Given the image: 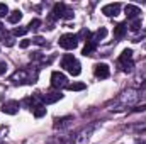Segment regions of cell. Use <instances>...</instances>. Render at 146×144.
I'll list each match as a JSON object with an SVG mask.
<instances>
[{
    "label": "cell",
    "instance_id": "obj_1",
    "mask_svg": "<svg viewBox=\"0 0 146 144\" xmlns=\"http://www.w3.org/2000/svg\"><path fill=\"white\" fill-rule=\"evenodd\" d=\"M61 68H65L66 71L70 73V75H73V76H78L80 75V63L73 58V54H65L63 56V59H61Z\"/></svg>",
    "mask_w": 146,
    "mask_h": 144
},
{
    "label": "cell",
    "instance_id": "obj_2",
    "mask_svg": "<svg viewBox=\"0 0 146 144\" xmlns=\"http://www.w3.org/2000/svg\"><path fill=\"white\" fill-rule=\"evenodd\" d=\"M51 87L56 88V90L68 87V80H66V76H65L61 71H53L51 73Z\"/></svg>",
    "mask_w": 146,
    "mask_h": 144
},
{
    "label": "cell",
    "instance_id": "obj_3",
    "mask_svg": "<svg viewBox=\"0 0 146 144\" xmlns=\"http://www.w3.org/2000/svg\"><path fill=\"white\" fill-rule=\"evenodd\" d=\"M60 46L63 49H75L78 46V36L76 34H63L60 37Z\"/></svg>",
    "mask_w": 146,
    "mask_h": 144
},
{
    "label": "cell",
    "instance_id": "obj_4",
    "mask_svg": "<svg viewBox=\"0 0 146 144\" xmlns=\"http://www.w3.org/2000/svg\"><path fill=\"white\" fill-rule=\"evenodd\" d=\"M119 63H121V66H122V70L124 71H131L133 70V51L131 49H124L122 51V54H121V58H119Z\"/></svg>",
    "mask_w": 146,
    "mask_h": 144
},
{
    "label": "cell",
    "instance_id": "obj_5",
    "mask_svg": "<svg viewBox=\"0 0 146 144\" xmlns=\"http://www.w3.org/2000/svg\"><path fill=\"white\" fill-rule=\"evenodd\" d=\"M53 14H54V17H60V19H72L73 17V12L65 3H56L53 9Z\"/></svg>",
    "mask_w": 146,
    "mask_h": 144
},
{
    "label": "cell",
    "instance_id": "obj_6",
    "mask_svg": "<svg viewBox=\"0 0 146 144\" xmlns=\"http://www.w3.org/2000/svg\"><path fill=\"white\" fill-rule=\"evenodd\" d=\"M94 73H95V76H97V78H100V80H106V78H109L110 70H109V66H107L106 63H99V65H95Z\"/></svg>",
    "mask_w": 146,
    "mask_h": 144
},
{
    "label": "cell",
    "instance_id": "obj_7",
    "mask_svg": "<svg viewBox=\"0 0 146 144\" xmlns=\"http://www.w3.org/2000/svg\"><path fill=\"white\" fill-rule=\"evenodd\" d=\"M19 108H21V104H19L17 100H10V102H5V104L2 105V112H3V114L14 115V114L19 112Z\"/></svg>",
    "mask_w": 146,
    "mask_h": 144
},
{
    "label": "cell",
    "instance_id": "obj_8",
    "mask_svg": "<svg viewBox=\"0 0 146 144\" xmlns=\"http://www.w3.org/2000/svg\"><path fill=\"white\" fill-rule=\"evenodd\" d=\"M39 98H41L42 104H54V102H58V100L63 98V93H61V92H53V93L39 95Z\"/></svg>",
    "mask_w": 146,
    "mask_h": 144
},
{
    "label": "cell",
    "instance_id": "obj_9",
    "mask_svg": "<svg viewBox=\"0 0 146 144\" xmlns=\"http://www.w3.org/2000/svg\"><path fill=\"white\" fill-rule=\"evenodd\" d=\"M119 12H121V3H109L102 7V14H106L107 17H115Z\"/></svg>",
    "mask_w": 146,
    "mask_h": 144
},
{
    "label": "cell",
    "instance_id": "obj_10",
    "mask_svg": "<svg viewBox=\"0 0 146 144\" xmlns=\"http://www.w3.org/2000/svg\"><path fill=\"white\" fill-rule=\"evenodd\" d=\"M14 83H29L31 80H29V75L26 70H21V71H15L12 75V78H10Z\"/></svg>",
    "mask_w": 146,
    "mask_h": 144
},
{
    "label": "cell",
    "instance_id": "obj_11",
    "mask_svg": "<svg viewBox=\"0 0 146 144\" xmlns=\"http://www.w3.org/2000/svg\"><path fill=\"white\" fill-rule=\"evenodd\" d=\"M126 15H127V19H139V14H141V9L138 7V5H126Z\"/></svg>",
    "mask_w": 146,
    "mask_h": 144
},
{
    "label": "cell",
    "instance_id": "obj_12",
    "mask_svg": "<svg viewBox=\"0 0 146 144\" xmlns=\"http://www.w3.org/2000/svg\"><path fill=\"white\" fill-rule=\"evenodd\" d=\"M121 100H122L124 104L131 105V104H134V102L138 100V95H136V92H134V90H127V92H124V93H122Z\"/></svg>",
    "mask_w": 146,
    "mask_h": 144
},
{
    "label": "cell",
    "instance_id": "obj_13",
    "mask_svg": "<svg viewBox=\"0 0 146 144\" xmlns=\"http://www.w3.org/2000/svg\"><path fill=\"white\" fill-rule=\"evenodd\" d=\"M106 36H107V29H106V27H100V29H99V31H97L94 36L90 37V41H94V42L97 44L99 41H102V39H104Z\"/></svg>",
    "mask_w": 146,
    "mask_h": 144
},
{
    "label": "cell",
    "instance_id": "obj_14",
    "mask_svg": "<svg viewBox=\"0 0 146 144\" xmlns=\"http://www.w3.org/2000/svg\"><path fill=\"white\" fill-rule=\"evenodd\" d=\"M126 31H127V24H117L115 27H114V36L115 37H122L124 34H126Z\"/></svg>",
    "mask_w": 146,
    "mask_h": 144
},
{
    "label": "cell",
    "instance_id": "obj_15",
    "mask_svg": "<svg viewBox=\"0 0 146 144\" xmlns=\"http://www.w3.org/2000/svg\"><path fill=\"white\" fill-rule=\"evenodd\" d=\"M21 19H22V12L21 10H14L9 15V22L10 24H17V22H21Z\"/></svg>",
    "mask_w": 146,
    "mask_h": 144
},
{
    "label": "cell",
    "instance_id": "obj_16",
    "mask_svg": "<svg viewBox=\"0 0 146 144\" xmlns=\"http://www.w3.org/2000/svg\"><path fill=\"white\" fill-rule=\"evenodd\" d=\"M95 48H97V44H95L94 41H87V44H85V48H83V51H82V53H83L85 56H90V54L95 51Z\"/></svg>",
    "mask_w": 146,
    "mask_h": 144
},
{
    "label": "cell",
    "instance_id": "obj_17",
    "mask_svg": "<svg viewBox=\"0 0 146 144\" xmlns=\"http://www.w3.org/2000/svg\"><path fill=\"white\" fill-rule=\"evenodd\" d=\"M33 114H34V117H42V115H46V107H44V104H41V105H36V107L33 108Z\"/></svg>",
    "mask_w": 146,
    "mask_h": 144
},
{
    "label": "cell",
    "instance_id": "obj_18",
    "mask_svg": "<svg viewBox=\"0 0 146 144\" xmlns=\"http://www.w3.org/2000/svg\"><path fill=\"white\" fill-rule=\"evenodd\" d=\"M85 87H87L85 83H70L66 88L72 90V92H80V90H85Z\"/></svg>",
    "mask_w": 146,
    "mask_h": 144
},
{
    "label": "cell",
    "instance_id": "obj_19",
    "mask_svg": "<svg viewBox=\"0 0 146 144\" xmlns=\"http://www.w3.org/2000/svg\"><path fill=\"white\" fill-rule=\"evenodd\" d=\"M127 27H129L131 31H139V27H141V19H134Z\"/></svg>",
    "mask_w": 146,
    "mask_h": 144
},
{
    "label": "cell",
    "instance_id": "obj_20",
    "mask_svg": "<svg viewBox=\"0 0 146 144\" xmlns=\"http://www.w3.org/2000/svg\"><path fill=\"white\" fill-rule=\"evenodd\" d=\"M39 26H41V20H39V19H33L27 29H31V31H36V29H39Z\"/></svg>",
    "mask_w": 146,
    "mask_h": 144
},
{
    "label": "cell",
    "instance_id": "obj_21",
    "mask_svg": "<svg viewBox=\"0 0 146 144\" xmlns=\"http://www.w3.org/2000/svg\"><path fill=\"white\" fill-rule=\"evenodd\" d=\"M27 31H29L27 27H15V29H14V34H15V36H24Z\"/></svg>",
    "mask_w": 146,
    "mask_h": 144
},
{
    "label": "cell",
    "instance_id": "obj_22",
    "mask_svg": "<svg viewBox=\"0 0 146 144\" xmlns=\"http://www.w3.org/2000/svg\"><path fill=\"white\" fill-rule=\"evenodd\" d=\"M9 14V7L5 5V3H0V17H3V15H7Z\"/></svg>",
    "mask_w": 146,
    "mask_h": 144
},
{
    "label": "cell",
    "instance_id": "obj_23",
    "mask_svg": "<svg viewBox=\"0 0 146 144\" xmlns=\"http://www.w3.org/2000/svg\"><path fill=\"white\" fill-rule=\"evenodd\" d=\"M33 42H34V44H37V46H44V44H46V42H44V39H42L41 36H36L34 39H33Z\"/></svg>",
    "mask_w": 146,
    "mask_h": 144
},
{
    "label": "cell",
    "instance_id": "obj_24",
    "mask_svg": "<svg viewBox=\"0 0 146 144\" xmlns=\"http://www.w3.org/2000/svg\"><path fill=\"white\" fill-rule=\"evenodd\" d=\"M29 44H31V41H29V39H22V41H21V48H24V49H26V48H29Z\"/></svg>",
    "mask_w": 146,
    "mask_h": 144
},
{
    "label": "cell",
    "instance_id": "obj_25",
    "mask_svg": "<svg viewBox=\"0 0 146 144\" xmlns=\"http://www.w3.org/2000/svg\"><path fill=\"white\" fill-rule=\"evenodd\" d=\"M5 71H7V63L2 61V63H0V75H3Z\"/></svg>",
    "mask_w": 146,
    "mask_h": 144
},
{
    "label": "cell",
    "instance_id": "obj_26",
    "mask_svg": "<svg viewBox=\"0 0 146 144\" xmlns=\"http://www.w3.org/2000/svg\"><path fill=\"white\" fill-rule=\"evenodd\" d=\"M3 42H5L7 46H12V44H14V39H10V37H7V39H5Z\"/></svg>",
    "mask_w": 146,
    "mask_h": 144
},
{
    "label": "cell",
    "instance_id": "obj_27",
    "mask_svg": "<svg viewBox=\"0 0 146 144\" xmlns=\"http://www.w3.org/2000/svg\"><path fill=\"white\" fill-rule=\"evenodd\" d=\"M0 29H2V24H0Z\"/></svg>",
    "mask_w": 146,
    "mask_h": 144
}]
</instances>
